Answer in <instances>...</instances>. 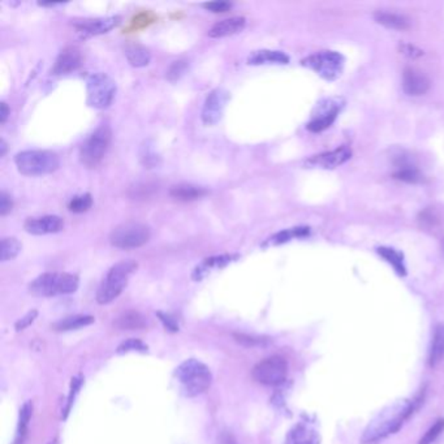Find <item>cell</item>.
<instances>
[{
	"label": "cell",
	"mask_w": 444,
	"mask_h": 444,
	"mask_svg": "<svg viewBox=\"0 0 444 444\" xmlns=\"http://www.w3.org/2000/svg\"><path fill=\"white\" fill-rule=\"evenodd\" d=\"M181 389L189 398H195L203 394L210 387L212 375L210 369L198 359L184 361L176 370Z\"/></svg>",
	"instance_id": "1"
},
{
	"label": "cell",
	"mask_w": 444,
	"mask_h": 444,
	"mask_svg": "<svg viewBox=\"0 0 444 444\" xmlns=\"http://www.w3.org/2000/svg\"><path fill=\"white\" fill-rule=\"evenodd\" d=\"M137 267L139 265L134 261H121L112 266L97 292L98 304H109L119 297L126 287L131 275L137 270Z\"/></svg>",
	"instance_id": "2"
},
{
	"label": "cell",
	"mask_w": 444,
	"mask_h": 444,
	"mask_svg": "<svg viewBox=\"0 0 444 444\" xmlns=\"http://www.w3.org/2000/svg\"><path fill=\"white\" fill-rule=\"evenodd\" d=\"M80 284L77 275L67 273H46L31 281L29 291L37 297H54L76 292Z\"/></svg>",
	"instance_id": "3"
},
{
	"label": "cell",
	"mask_w": 444,
	"mask_h": 444,
	"mask_svg": "<svg viewBox=\"0 0 444 444\" xmlns=\"http://www.w3.org/2000/svg\"><path fill=\"white\" fill-rule=\"evenodd\" d=\"M17 170L25 176H43L56 171L60 159L56 153L48 150H26L15 156Z\"/></svg>",
	"instance_id": "4"
},
{
	"label": "cell",
	"mask_w": 444,
	"mask_h": 444,
	"mask_svg": "<svg viewBox=\"0 0 444 444\" xmlns=\"http://www.w3.org/2000/svg\"><path fill=\"white\" fill-rule=\"evenodd\" d=\"M111 139H112V132L109 125H101L99 128H97L81 146V150H80L81 163L89 168L97 167L106 156L109 144H111Z\"/></svg>",
	"instance_id": "5"
},
{
	"label": "cell",
	"mask_w": 444,
	"mask_h": 444,
	"mask_svg": "<svg viewBox=\"0 0 444 444\" xmlns=\"http://www.w3.org/2000/svg\"><path fill=\"white\" fill-rule=\"evenodd\" d=\"M150 228L139 222H126L115 227L109 234V242L119 249H136L150 240Z\"/></svg>",
	"instance_id": "6"
},
{
	"label": "cell",
	"mask_w": 444,
	"mask_h": 444,
	"mask_svg": "<svg viewBox=\"0 0 444 444\" xmlns=\"http://www.w3.org/2000/svg\"><path fill=\"white\" fill-rule=\"evenodd\" d=\"M87 103L94 109H109L117 95V84L104 73H95L87 80Z\"/></svg>",
	"instance_id": "7"
},
{
	"label": "cell",
	"mask_w": 444,
	"mask_h": 444,
	"mask_svg": "<svg viewBox=\"0 0 444 444\" xmlns=\"http://www.w3.org/2000/svg\"><path fill=\"white\" fill-rule=\"evenodd\" d=\"M303 65L315 70L325 80H336L342 75L344 68L343 55L335 51H322L303 60Z\"/></svg>",
	"instance_id": "8"
},
{
	"label": "cell",
	"mask_w": 444,
	"mask_h": 444,
	"mask_svg": "<svg viewBox=\"0 0 444 444\" xmlns=\"http://www.w3.org/2000/svg\"><path fill=\"white\" fill-rule=\"evenodd\" d=\"M288 374L287 361L281 356H273L261 361L253 369V378L265 386H279Z\"/></svg>",
	"instance_id": "9"
},
{
	"label": "cell",
	"mask_w": 444,
	"mask_h": 444,
	"mask_svg": "<svg viewBox=\"0 0 444 444\" xmlns=\"http://www.w3.org/2000/svg\"><path fill=\"white\" fill-rule=\"evenodd\" d=\"M228 101H229V93L227 90L222 87L212 90L207 95L203 104L202 114H201L203 124H218L220 119L223 117Z\"/></svg>",
	"instance_id": "10"
},
{
	"label": "cell",
	"mask_w": 444,
	"mask_h": 444,
	"mask_svg": "<svg viewBox=\"0 0 444 444\" xmlns=\"http://www.w3.org/2000/svg\"><path fill=\"white\" fill-rule=\"evenodd\" d=\"M120 23H121L120 16H111V17H104V18L84 20V21L75 23V28L82 38H89V37H94V36L106 34L109 31H112L114 28H117Z\"/></svg>",
	"instance_id": "11"
},
{
	"label": "cell",
	"mask_w": 444,
	"mask_h": 444,
	"mask_svg": "<svg viewBox=\"0 0 444 444\" xmlns=\"http://www.w3.org/2000/svg\"><path fill=\"white\" fill-rule=\"evenodd\" d=\"M64 227V220L58 215H46L39 218H29L23 223V228L28 234L36 236L58 234Z\"/></svg>",
	"instance_id": "12"
},
{
	"label": "cell",
	"mask_w": 444,
	"mask_h": 444,
	"mask_svg": "<svg viewBox=\"0 0 444 444\" xmlns=\"http://www.w3.org/2000/svg\"><path fill=\"white\" fill-rule=\"evenodd\" d=\"M351 156V148L348 146H342V148H336L332 151L313 156L306 162V166L320 167V168H336L340 164H344L347 161H350Z\"/></svg>",
	"instance_id": "13"
},
{
	"label": "cell",
	"mask_w": 444,
	"mask_h": 444,
	"mask_svg": "<svg viewBox=\"0 0 444 444\" xmlns=\"http://www.w3.org/2000/svg\"><path fill=\"white\" fill-rule=\"evenodd\" d=\"M81 63H82V55L77 47H65L58 56L51 73L67 75V73L78 70L81 67Z\"/></svg>",
	"instance_id": "14"
},
{
	"label": "cell",
	"mask_w": 444,
	"mask_h": 444,
	"mask_svg": "<svg viewBox=\"0 0 444 444\" xmlns=\"http://www.w3.org/2000/svg\"><path fill=\"white\" fill-rule=\"evenodd\" d=\"M403 89L408 95L420 97L428 93L430 89V80L420 70L406 68L403 73Z\"/></svg>",
	"instance_id": "15"
},
{
	"label": "cell",
	"mask_w": 444,
	"mask_h": 444,
	"mask_svg": "<svg viewBox=\"0 0 444 444\" xmlns=\"http://www.w3.org/2000/svg\"><path fill=\"white\" fill-rule=\"evenodd\" d=\"M237 258H239L237 254H220V256L206 258L195 267V271L192 274V278H193V281H202L203 278H206L214 270L226 267L229 264L234 262Z\"/></svg>",
	"instance_id": "16"
},
{
	"label": "cell",
	"mask_w": 444,
	"mask_h": 444,
	"mask_svg": "<svg viewBox=\"0 0 444 444\" xmlns=\"http://www.w3.org/2000/svg\"><path fill=\"white\" fill-rule=\"evenodd\" d=\"M245 25H247V20L244 17H229L215 23L209 31V37L210 38L229 37L244 31Z\"/></svg>",
	"instance_id": "17"
},
{
	"label": "cell",
	"mask_w": 444,
	"mask_h": 444,
	"mask_svg": "<svg viewBox=\"0 0 444 444\" xmlns=\"http://www.w3.org/2000/svg\"><path fill=\"white\" fill-rule=\"evenodd\" d=\"M289 58L281 51L261 50L248 58V64L264 65V64H288Z\"/></svg>",
	"instance_id": "18"
},
{
	"label": "cell",
	"mask_w": 444,
	"mask_h": 444,
	"mask_svg": "<svg viewBox=\"0 0 444 444\" xmlns=\"http://www.w3.org/2000/svg\"><path fill=\"white\" fill-rule=\"evenodd\" d=\"M444 359V325H438L431 340L429 365L435 367Z\"/></svg>",
	"instance_id": "19"
},
{
	"label": "cell",
	"mask_w": 444,
	"mask_h": 444,
	"mask_svg": "<svg viewBox=\"0 0 444 444\" xmlns=\"http://www.w3.org/2000/svg\"><path fill=\"white\" fill-rule=\"evenodd\" d=\"M207 195V190L201 187H195L190 184H180L170 189V195L179 201H195Z\"/></svg>",
	"instance_id": "20"
},
{
	"label": "cell",
	"mask_w": 444,
	"mask_h": 444,
	"mask_svg": "<svg viewBox=\"0 0 444 444\" xmlns=\"http://www.w3.org/2000/svg\"><path fill=\"white\" fill-rule=\"evenodd\" d=\"M286 444H320L318 435L306 425H297L289 431Z\"/></svg>",
	"instance_id": "21"
},
{
	"label": "cell",
	"mask_w": 444,
	"mask_h": 444,
	"mask_svg": "<svg viewBox=\"0 0 444 444\" xmlns=\"http://www.w3.org/2000/svg\"><path fill=\"white\" fill-rule=\"evenodd\" d=\"M374 18L377 23L394 31H406L411 26L409 18H406V16L396 15V13L379 11V12H375Z\"/></svg>",
	"instance_id": "22"
},
{
	"label": "cell",
	"mask_w": 444,
	"mask_h": 444,
	"mask_svg": "<svg viewBox=\"0 0 444 444\" xmlns=\"http://www.w3.org/2000/svg\"><path fill=\"white\" fill-rule=\"evenodd\" d=\"M309 228L308 227H296V228H289L284 229L281 232L271 236L269 240H266L264 247H275V245H281L286 242H291L292 239H298V237H305L309 234Z\"/></svg>",
	"instance_id": "23"
},
{
	"label": "cell",
	"mask_w": 444,
	"mask_h": 444,
	"mask_svg": "<svg viewBox=\"0 0 444 444\" xmlns=\"http://www.w3.org/2000/svg\"><path fill=\"white\" fill-rule=\"evenodd\" d=\"M125 56H126V60L129 62V64L136 68L146 67L151 60L150 51L146 47L141 46V45H131V46L126 47Z\"/></svg>",
	"instance_id": "24"
},
{
	"label": "cell",
	"mask_w": 444,
	"mask_h": 444,
	"mask_svg": "<svg viewBox=\"0 0 444 444\" xmlns=\"http://www.w3.org/2000/svg\"><path fill=\"white\" fill-rule=\"evenodd\" d=\"M94 320H95L92 315H72V317H67L64 320L56 322L53 327L56 331H72V330L86 327L92 325Z\"/></svg>",
	"instance_id": "25"
},
{
	"label": "cell",
	"mask_w": 444,
	"mask_h": 444,
	"mask_svg": "<svg viewBox=\"0 0 444 444\" xmlns=\"http://www.w3.org/2000/svg\"><path fill=\"white\" fill-rule=\"evenodd\" d=\"M146 325L145 317L139 312H126L115 322V326L120 330H142Z\"/></svg>",
	"instance_id": "26"
},
{
	"label": "cell",
	"mask_w": 444,
	"mask_h": 444,
	"mask_svg": "<svg viewBox=\"0 0 444 444\" xmlns=\"http://www.w3.org/2000/svg\"><path fill=\"white\" fill-rule=\"evenodd\" d=\"M339 111H340L339 106L334 104L328 111H325L320 117H315L313 121H310L308 124V129L310 132H322L327 129L328 126L335 121Z\"/></svg>",
	"instance_id": "27"
},
{
	"label": "cell",
	"mask_w": 444,
	"mask_h": 444,
	"mask_svg": "<svg viewBox=\"0 0 444 444\" xmlns=\"http://www.w3.org/2000/svg\"><path fill=\"white\" fill-rule=\"evenodd\" d=\"M379 256H382L392 267L395 269V271L404 276L406 274V266H404V258L403 254H400L399 251L395 249H391V248H379L378 249Z\"/></svg>",
	"instance_id": "28"
},
{
	"label": "cell",
	"mask_w": 444,
	"mask_h": 444,
	"mask_svg": "<svg viewBox=\"0 0 444 444\" xmlns=\"http://www.w3.org/2000/svg\"><path fill=\"white\" fill-rule=\"evenodd\" d=\"M20 251H21V244L15 237H6L1 240V248H0L1 262L15 259Z\"/></svg>",
	"instance_id": "29"
},
{
	"label": "cell",
	"mask_w": 444,
	"mask_h": 444,
	"mask_svg": "<svg viewBox=\"0 0 444 444\" xmlns=\"http://www.w3.org/2000/svg\"><path fill=\"white\" fill-rule=\"evenodd\" d=\"M31 412H33V406H31V403L23 404L21 411H20V420H18V426H17L15 444H23V439L26 437L29 421H31Z\"/></svg>",
	"instance_id": "30"
},
{
	"label": "cell",
	"mask_w": 444,
	"mask_h": 444,
	"mask_svg": "<svg viewBox=\"0 0 444 444\" xmlns=\"http://www.w3.org/2000/svg\"><path fill=\"white\" fill-rule=\"evenodd\" d=\"M141 162L145 168H156L161 164V156H158L156 148L150 142H146L141 148Z\"/></svg>",
	"instance_id": "31"
},
{
	"label": "cell",
	"mask_w": 444,
	"mask_h": 444,
	"mask_svg": "<svg viewBox=\"0 0 444 444\" xmlns=\"http://www.w3.org/2000/svg\"><path fill=\"white\" fill-rule=\"evenodd\" d=\"M93 206V197L89 193H84V195H75L70 203H68V209L72 212H76V214H81V212H85L89 210L90 207Z\"/></svg>",
	"instance_id": "32"
},
{
	"label": "cell",
	"mask_w": 444,
	"mask_h": 444,
	"mask_svg": "<svg viewBox=\"0 0 444 444\" xmlns=\"http://www.w3.org/2000/svg\"><path fill=\"white\" fill-rule=\"evenodd\" d=\"M188 68H189V64H188L187 60H176V62L172 63L171 67L167 70L166 77L168 81L175 82L187 73Z\"/></svg>",
	"instance_id": "33"
},
{
	"label": "cell",
	"mask_w": 444,
	"mask_h": 444,
	"mask_svg": "<svg viewBox=\"0 0 444 444\" xmlns=\"http://www.w3.org/2000/svg\"><path fill=\"white\" fill-rule=\"evenodd\" d=\"M395 179L401 180V181H406V183H422L423 181V175L418 170H416L414 167H408V168H403V170H399L395 173Z\"/></svg>",
	"instance_id": "34"
},
{
	"label": "cell",
	"mask_w": 444,
	"mask_h": 444,
	"mask_svg": "<svg viewBox=\"0 0 444 444\" xmlns=\"http://www.w3.org/2000/svg\"><path fill=\"white\" fill-rule=\"evenodd\" d=\"M443 431L444 418H440V420H438V421L428 430V433L421 438V440L418 442V444H431L433 442H435V439H437Z\"/></svg>",
	"instance_id": "35"
},
{
	"label": "cell",
	"mask_w": 444,
	"mask_h": 444,
	"mask_svg": "<svg viewBox=\"0 0 444 444\" xmlns=\"http://www.w3.org/2000/svg\"><path fill=\"white\" fill-rule=\"evenodd\" d=\"M148 345L142 343L139 339H129L124 343L120 344L117 348V353H129V352H146Z\"/></svg>",
	"instance_id": "36"
},
{
	"label": "cell",
	"mask_w": 444,
	"mask_h": 444,
	"mask_svg": "<svg viewBox=\"0 0 444 444\" xmlns=\"http://www.w3.org/2000/svg\"><path fill=\"white\" fill-rule=\"evenodd\" d=\"M202 7L210 11L212 13H226L232 8V3H229V1H209V3H203Z\"/></svg>",
	"instance_id": "37"
},
{
	"label": "cell",
	"mask_w": 444,
	"mask_h": 444,
	"mask_svg": "<svg viewBox=\"0 0 444 444\" xmlns=\"http://www.w3.org/2000/svg\"><path fill=\"white\" fill-rule=\"evenodd\" d=\"M12 207H13V201H12L11 195L6 192H1V195H0V215L6 217L12 211Z\"/></svg>",
	"instance_id": "38"
},
{
	"label": "cell",
	"mask_w": 444,
	"mask_h": 444,
	"mask_svg": "<svg viewBox=\"0 0 444 444\" xmlns=\"http://www.w3.org/2000/svg\"><path fill=\"white\" fill-rule=\"evenodd\" d=\"M400 51H401V54L406 55L408 58H412V59L421 58L422 55H423V51H421L420 48L412 46V45H408V43L400 45Z\"/></svg>",
	"instance_id": "39"
},
{
	"label": "cell",
	"mask_w": 444,
	"mask_h": 444,
	"mask_svg": "<svg viewBox=\"0 0 444 444\" xmlns=\"http://www.w3.org/2000/svg\"><path fill=\"white\" fill-rule=\"evenodd\" d=\"M37 314H38L37 310H33V312L28 313L23 318H21V320H18V322L16 323V330H17V331H21L23 328L28 327L29 325H31V323L36 320V318H37Z\"/></svg>",
	"instance_id": "40"
},
{
	"label": "cell",
	"mask_w": 444,
	"mask_h": 444,
	"mask_svg": "<svg viewBox=\"0 0 444 444\" xmlns=\"http://www.w3.org/2000/svg\"><path fill=\"white\" fill-rule=\"evenodd\" d=\"M234 337L239 343L244 344L247 347H253V345H259L262 344V339H257V337H251V336L242 335V334H234Z\"/></svg>",
	"instance_id": "41"
},
{
	"label": "cell",
	"mask_w": 444,
	"mask_h": 444,
	"mask_svg": "<svg viewBox=\"0 0 444 444\" xmlns=\"http://www.w3.org/2000/svg\"><path fill=\"white\" fill-rule=\"evenodd\" d=\"M11 114V109L8 107L6 102L0 103V124H4L7 121L8 117Z\"/></svg>",
	"instance_id": "42"
},
{
	"label": "cell",
	"mask_w": 444,
	"mask_h": 444,
	"mask_svg": "<svg viewBox=\"0 0 444 444\" xmlns=\"http://www.w3.org/2000/svg\"><path fill=\"white\" fill-rule=\"evenodd\" d=\"M158 315L161 317V320H163L164 325H166V327L170 328L172 331H176V330H179L178 326L173 323V320L170 318V317H167V315H164L162 313H158Z\"/></svg>",
	"instance_id": "43"
},
{
	"label": "cell",
	"mask_w": 444,
	"mask_h": 444,
	"mask_svg": "<svg viewBox=\"0 0 444 444\" xmlns=\"http://www.w3.org/2000/svg\"><path fill=\"white\" fill-rule=\"evenodd\" d=\"M6 153H7V144L6 141L1 140L0 141V156H6Z\"/></svg>",
	"instance_id": "44"
},
{
	"label": "cell",
	"mask_w": 444,
	"mask_h": 444,
	"mask_svg": "<svg viewBox=\"0 0 444 444\" xmlns=\"http://www.w3.org/2000/svg\"><path fill=\"white\" fill-rule=\"evenodd\" d=\"M223 444H236L234 442V439L231 435H226V437L223 438Z\"/></svg>",
	"instance_id": "45"
},
{
	"label": "cell",
	"mask_w": 444,
	"mask_h": 444,
	"mask_svg": "<svg viewBox=\"0 0 444 444\" xmlns=\"http://www.w3.org/2000/svg\"><path fill=\"white\" fill-rule=\"evenodd\" d=\"M442 249H443V251H444V240L443 242H442Z\"/></svg>",
	"instance_id": "46"
}]
</instances>
